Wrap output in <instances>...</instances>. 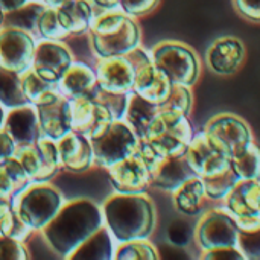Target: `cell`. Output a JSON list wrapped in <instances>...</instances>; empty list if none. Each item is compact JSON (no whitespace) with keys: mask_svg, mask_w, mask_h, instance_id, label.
I'll return each mask as SVG.
<instances>
[{"mask_svg":"<svg viewBox=\"0 0 260 260\" xmlns=\"http://www.w3.org/2000/svg\"><path fill=\"white\" fill-rule=\"evenodd\" d=\"M161 110L172 111L177 114L183 116H190L192 108H193V94H192V87L186 85H175L172 87V91L168 98V101L160 105Z\"/></svg>","mask_w":260,"mask_h":260,"instance_id":"8d00e7d4","label":"cell"},{"mask_svg":"<svg viewBox=\"0 0 260 260\" xmlns=\"http://www.w3.org/2000/svg\"><path fill=\"white\" fill-rule=\"evenodd\" d=\"M72 131L87 136L90 140L99 137L113 122L111 111L91 96L70 99Z\"/></svg>","mask_w":260,"mask_h":260,"instance_id":"5bb4252c","label":"cell"},{"mask_svg":"<svg viewBox=\"0 0 260 260\" xmlns=\"http://www.w3.org/2000/svg\"><path fill=\"white\" fill-rule=\"evenodd\" d=\"M26 3H27V0H0V9L3 12H9V11L21 8Z\"/></svg>","mask_w":260,"mask_h":260,"instance_id":"7dc6e473","label":"cell"},{"mask_svg":"<svg viewBox=\"0 0 260 260\" xmlns=\"http://www.w3.org/2000/svg\"><path fill=\"white\" fill-rule=\"evenodd\" d=\"M56 9L61 24L70 35H81L90 30L94 11L87 0H69Z\"/></svg>","mask_w":260,"mask_h":260,"instance_id":"f1b7e54d","label":"cell"},{"mask_svg":"<svg viewBox=\"0 0 260 260\" xmlns=\"http://www.w3.org/2000/svg\"><path fill=\"white\" fill-rule=\"evenodd\" d=\"M172 87L174 84L169 79V76L154 62H151L137 69L133 91L152 104L163 105L168 101Z\"/></svg>","mask_w":260,"mask_h":260,"instance_id":"7402d4cb","label":"cell"},{"mask_svg":"<svg viewBox=\"0 0 260 260\" xmlns=\"http://www.w3.org/2000/svg\"><path fill=\"white\" fill-rule=\"evenodd\" d=\"M35 107L43 136L59 140L72 131V104L62 93H58Z\"/></svg>","mask_w":260,"mask_h":260,"instance_id":"ac0fdd59","label":"cell"},{"mask_svg":"<svg viewBox=\"0 0 260 260\" xmlns=\"http://www.w3.org/2000/svg\"><path fill=\"white\" fill-rule=\"evenodd\" d=\"M104 222L117 244L149 239L157 225L154 201L143 193L116 192L102 204Z\"/></svg>","mask_w":260,"mask_h":260,"instance_id":"7a4b0ae2","label":"cell"},{"mask_svg":"<svg viewBox=\"0 0 260 260\" xmlns=\"http://www.w3.org/2000/svg\"><path fill=\"white\" fill-rule=\"evenodd\" d=\"M5 110H3V105L0 104V129L3 128V125H5Z\"/></svg>","mask_w":260,"mask_h":260,"instance_id":"f907efd6","label":"cell"},{"mask_svg":"<svg viewBox=\"0 0 260 260\" xmlns=\"http://www.w3.org/2000/svg\"><path fill=\"white\" fill-rule=\"evenodd\" d=\"M15 157L23 165L32 183H47L61 168L58 143L46 136L40 137L30 146L18 148Z\"/></svg>","mask_w":260,"mask_h":260,"instance_id":"9c48e42d","label":"cell"},{"mask_svg":"<svg viewBox=\"0 0 260 260\" xmlns=\"http://www.w3.org/2000/svg\"><path fill=\"white\" fill-rule=\"evenodd\" d=\"M239 233L241 230L235 218L221 204L201 213V218L193 230V241L200 253H204L216 248L238 247Z\"/></svg>","mask_w":260,"mask_h":260,"instance_id":"8992f818","label":"cell"},{"mask_svg":"<svg viewBox=\"0 0 260 260\" xmlns=\"http://www.w3.org/2000/svg\"><path fill=\"white\" fill-rule=\"evenodd\" d=\"M30 180L17 157L0 161V201L15 204L17 198L30 186Z\"/></svg>","mask_w":260,"mask_h":260,"instance_id":"484cf974","label":"cell"},{"mask_svg":"<svg viewBox=\"0 0 260 260\" xmlns=\"http://www.w3.org/2000/svg\"><path fill=\"white\" fill-rule=\"evenodd\" d=\"M117 242L107 229L102 225L87 241H84L67 259L73 260H111L114 259Z\"/></svg>","mask_w":260,"mask_h":260,"instance_id":"83f0119b","label":"cell"},{"mask_svg":"<svg viewBox=\"0 0 260 260\" xmlns=\"http://www.w3.org/2000/svg\"><path fill=\"white\" fill-rule=\"evenodd\" d=\"M232 166L241 180L260 178V146L254 142L238 157L232 160Z\"/></svg>","mask_w":260,"mask_h":260,"instance_id":"e575fe53","label":"cell"},{"mask_svg":"<svg viewBox=\"0 0 260 260\" xmlns=\"http://www.w3.org/2000/svg\"><path fill=\"white\" fill-rule=\"evenodd\" d=\"M58 85H59V91L66 98L75 99V98L90 96L99 84H98L96 70H93L87 64L73 62L69 67V70L64 73Z\"/></svg>","mask_w":260,"mask_h":260,"instance_id":"d4e9b609","label":"cell"},{"mask_svg":"<svg viewBox=\"0 0 260 260\" xmlns=\"http://www.w3.org/2000/svg\"><path fill=\"white\" fill-rule=\"evenodd\" d=\"M239 181H241V178L235 172L233 166L222 174H218L210 178H204L206 193H207L209 201L212 204H221L230 195V192L235 189V186Z\"/></svg>","mask_w":260,"mask_h":260,"instance_id":"d6a6232c","label":"cell"},{"mask_svg":"<svg viewBox=\"0 0 260 260\" xmlns=\"http://www.w3.org/2000/svg\"><path fill=\"white\" fill-rule=\"evenodd\" d=\"M35 41L26 30L3 27L0 30V67L23 75L34 64Z\"/></svg>","mask_w":260,"mask_h":260,"instance_id":"4fadbf2b","label":"cell"},{"mask_svg":"<svg viewBox=\"0 0 260 260\" xmlns=\"http://www.w3.org/2000/svg\"><path fill=\"white\" fill-rule=\"evenodd\" d=\"M0 104L5 108H17L29 104L21 85V75L0 67Z\"/></svg>","mask_w":260,"mask_h":260,"instance_id":"1f68e13d","label":"cell"},{"mask_svg":"<svg viewBox=\"0 0 260 260\" xmlns=\"http://www.w3.org/2000/svg\"><path fill=\"white\" fill-rule=\"evenodd\" d=\"M93 11H94V15L98 14H102V12H107V11H113V9H119L120 8V3L119 0H87Z\"/></svg>","mask_w":260,"mask_h":260,"instance_id":"bcb514c9","label":"cell"},{"mask_svg":"<svg viewBox=\"0 0 260 260\" xmlns=\"http://www.w3.org/2000/svg\"><path fill=\"white\" fill-rule=\"evenodd\" d=\"M175 209L184 216H198L206 210L209 201L206 193L204 180L198 175H192L175 192H172Z\"/></svg>","mask_w":260,"mask_h":260,"instance_id":"cb8c5ba5","label":"cell"},{"mask_svg":"<svg viewBox=\"0 0 260 260\" xmlns=\"http://www.w3.org/2000/svg\"><path fill=\"white\" fill-rule=\"evenodd\" d=\"M21 85H23V91L29 104H34V105L46 102L55 94L61 93L59 85L56 82H50L41 78L32 67L21 75Z\"/></svg>","mask_w":260,"mask_h":260,"instance_id":"f546056e","label":"cell"},{"mask_svg":"<svg viewBox=\"0 0 260 260\" xmlns=\"http://www.w3.org/2000/svg\"><path fill=\"white\" fill-rule=\"evenodd\" d=\"M192 175L195 174L186 157H169L151 172V187L172 193Z\"/></svg>","mask_w":260,"mask_h":260,"instance_id":"603a6c76","label":"cell"},{"mask_svg":"<svg viewBox=\"0 0 260 260\" xmlns=\"http://www.w3.org/2000/svg\"><path fill=\"white\" fill-rule=\"evenodd\" d=\"M204 131L218 146H221L232 157V160L244 152L254 142L250 125L242 117L230 113L212 117L207 122Z\"/></svg>","mask_w":260,"mask_h":260,"instance_id":"30bf717a","label":"cell"},{"mask_svg":"<svg viewBox=\"0 0 260 260\" xmlns=\"http://www.w3.org/2000/svg\"><path fill=\"white\" fill-rule=\"evenodd\" d=\"M245 46L236 37H221L207 49V64L216 75L230 76L236 73L245 61Z\"/></svg>","mask_w":260,"mask_h":260,"instance_id":"d6986e66","label":"cell"},{"mask_svg":"<svg viewBox=\"0 0 260 260\" xmlns=\"http://www.w3.org/2000/svg\"><path fill=\"white\" fill-rule=\"evenodd\" d=\"M160 111H161L160 105L152 104V102L146 101L145 98L139 96L137 93L131 91L129 98H128V107H126L123 120H126L131 125V128L137 133V136L142 140L146 137L151 125L154 123V120L157 119Z\"/></svg>","mask_w":260,"mask_h":260,"instance_id":"4316f807","label":"cell"},{"mask_svg":"<svg viewBox=\"0 0 260 260\" xmlns=\"http://www.w3.org/2000/svg\"><path fill=\"white\" fill-rule=\"evenodd\" d=\"M91 98L98 99L99 102H102L113 114L114 120H120L125 117V113H126V107H128V98H129V93L128 94H119V93H110V91H105L102 90L99 85L94 88V91L90 94Z\"/></svg>","mask_w":260,"mask_h":260,"instance_id":"74e56055","label":"cell"},{"mask_svg":"<svg viewBox=\"0 0 260 260\" xmlns=\"http://www.w3.org/2000/svg\"><path fill=\"white\" fill-rule=\"evenodd\" d=\"M72 64V52L58 40H46L35 46L32 69L47 81L58 84Z\"/></svg>","mask_w":260,"mask_h":260,"instance_id":"e0dca14e","label":"cell"},{"mask_svg":"<svg viewBox=\"0 0 260 260\" xmlns=\"http://www.w3.org/2000/svg\"><path fill=\"white\" fill-rule=\"evenodd\" d=\"M107 171L114 190L119 193H143L151 189V171L140 149Z\"/></svg>","mask_w":260,"mask_h":260,"instance_id":"9a60e30c","label":"cell"},{"mask_svg":"<svg viewBox=\"0 0 260 260\" xmlns=\"http://www.w3.org/2000/svg\"><path fill=\"white\" fill-rule=\"evenodd\" d=\"M12 207H14V204H11V203H8V201H0V221H2V218H3ZM0 236H2V232H0Z\"/></svg>","mask_w":260,"mask_h":260,"instance_id":"c3c4849f","label":"cell"},{"mask_svg":"<svg viewBox=\"0 0 260 260\" xmlns=\"http://www.w3.org/2000/svg\"><path fill=\"white\" fill-rule=\"evenodd\" d=\"M238 248L245 260H260V229L253 232H241Z\"/></svg>","mask_w":260,"mask_h":260,"instance_id":"ab89813d","label":"cell"},{"mask_svg":"<svg viewBox=\"0 0 260 260\" xmlns=\"http://www.w3.org/2000/svg\"><path fill=\"white\" fill-rule=\"evenodd\" d=\"M184 157L193 174L203 180L222 174L232 168V157L218 146L204 129L193 134Z\"/></svg>","mask_w":260,"mask_h":260,"instance_id":"7c38bea8","label":"cell"},{"mask_svg":"<svg viewBox=\"0 0 260 260\" xmlns=\"http://www.w3.org/2000/svg\"><path fill=\"white\" fill-rule=\"evenodd\" d=\"M200 259L204 260H245L244 254L241 253V250L238 247H227V248H216V250H210V251H204L200 253Z\"/></svg>","mask_w":260,"mask_h":260,"instance_id":"ee69618b","label":"cell"},{"mask_svg":"<svg viewBox=\"0 0 260 260\" xmlns=\"http://www.w3.org/2000/svg\"><path fill=\"white\" fill-rule=\"evenodd\" d=\"M61 168L73 174H82L94 165V154L91 140L76 131L67 133L56 140Z\"/></svg>","mask_w":260,"mask_h":260,"instance_id":"ffe728a7","label":"cell"},{"mask_svg":"<svg viewBox=\"0 0 260 260\" xmlns=\"http://www.w3.org/2000/svg\"><path fill=\"white\" fill-rule=\"evenodd\" d=\"M114 259L117 260H158L160 253L149 239H134L117 244Z\"/></svg>","mask_w":260,"mask_h":260,"instance_id":"836d02e7","label":"cell"},{"mask_svg":"<svg viewBox=\"0 0 260 260\" xmlns=\"http://www.w3.org/2000/svg\"><path fill=\"white\" fill-rule=\"evenodd\" d=\"M46 6L47 5H41V3H26L18 9L5 12L2 26L21 29L29 34H32L35 30L38 32V20H40L43 11L46 9Z\"/></svg>","mask_w":260,"mask_h":260,"instance_id":"4dcf8cb0","label":"cell"},{"mask_svg":"<svg viewBox=\"0 0 260 260\" xmlns=\"http://www.w3.org/2000/svg\"><path fill=\"white\" fill-rule=\"evenodd\" d=\"M91 146L94 165L110 169L140 148V137L126 120L120 119L114 120L99 137L91 139Z\"/></svg>","mask_w":260,"mask_h":260,"instance_id":"52a82bcc","label":"cell"},{"mask_svg":"<svg viewBox=\"0 0 260 260\" xmlns=\"http://www.w3.org/2000/svg\"><path fill=\"white\" fill-rule=\"evenodd\" d=\"M47 6H52V8H58V6H61V5H64L66 2H69V0H43Z\"/></svg>","mask_w":260,"mask_h":260,"instance_id":"681fc988","label":"cell"},{"mask_svg":"<svg viewBox=\"0 0 260 260\" xmlns=\"http://www.w3.org/2000/svg\"><path fill=\"white\" fill-rule=\"evenodd\" d=\"M233 6L242 18L260 23V0H233Z\"/></svg>","mask_w":260,"mask_h":260,"instance_id":"7bdbcfd3","label":"cell"},{"mask_svg":"<svg viewBox=\"0 0 260 260\" xmlns=\"http://www.w3.org/2000/svg\"><path fill=\"white\" fill-rule=\"evenodd\" d=\"M5 129L14 139L17 148L34 145L40 137H43L37 107L34 104H26L11 108L5 117Z\"/></svg>","mask_w":260,"mask_h":260,"instance_id":"44dd1931","label":"cell"},{"mask_svg":"<svg viewBox=\"0 0 260 260\" xmlns=\"http://www.w3.org/2000/svg\"><path fill=\"white\" fill-rule=\"evenodd\" d=\"M154 64L172 84L193 87L201 76V61L197 52L181 41H161L152 47Z\"/></svg>","mask_w":260,"mask_h":260,"instance_id":"5b68a950","label":"cell"},{"mask_svg":"<svg viewBox=\"0 0 260 260\" xmlns=\"http://www.w3.org/2000/svg\"><path fill=\"white\" fill-rule=\"evenodd\" d=\"M160 2L161 0H119L120 8L126 14H129L136 18L145 17V15L151 14L152 11H155L158 8Z\"/></svg>","mask_w":260,"mask_h":260,"instance_id":"b9f144b4","label":"cell"},{"mask_svg":"<svg viewBox=\"0 0 260 260\" xmlns=\"http://www.w3.org/2000/svg\"><path fill=\"white\" fill-rule=\"evenodd\" d=\"M29 253L21 244V241L0 236V260H26Z\"/></svg>","mask_w":260,"mask_h":260,"instance_id":"60d3db41","label":"cell"},{"mask_svg":"<svg viewBox=\"0 0 260 260\" xmlns=\"http://www.w3.org/2000/svg\"><path fill=\"white\" fill-rule=\"evenodd\" d=\"M94 70L102 90L119 94H128L134 90L137 67L128 55L99 58Z\"/></svg>","mask_w":260,"mask_h":260,"instance_id":"2e32d148","label":"cell"},{"mask_svg":"<svg viewBox=\"0 0 260 260\" xmlns=\"http://www.w3.org/2000/svg\"><path fill=\"white\" fill-rule=\"evenodd\" d=\"M38 34L46 40H64L70 34L61 24L58 17V9L52 6H46L40 20H38Z\"/></svg>","mask_w":260,"mask_h":260,"instance_id":"d590c367","label":"cell"},{"mask_svg":"<svg viewBox=\"0 0 260 260\" xmlns=\"http://www.w3.org/2000/svg\"><path fill=\"white\" fill-rule=\"evenodd\" d=\"M221 204L235 218L241 232L260 229V178L241 180Z\"/></svg>","mask_w":260,"mask_h":260,"instance_id":"8fae6325","label":"cell"},{"mask_svg":"<svg viewBox=\"0 0 260 260\" xmlns=\"http://www.w3.org/2000/svg\"><path fill=\"white\" fill-rule=\"evenodd\" d=\"M30 227L18 216L15 207H12L0 221V232L2 236H8L17 241H24L27 238V235L30 233Z\"/></svg>","mask_w":260,"mask_h":260,"instance_id":"f35d334b","label":"cell"},{"mask_svg":"<svg viewBox=\"0 0 260 260\" xmlns=\"http://www.w3.org/2000/svg\"><path fill=\"white\" fill-rule=\"evenodd\" d=\"M102 225V207L90 200H75L64 204L43 229V238L55 254L67 259Z\"/></svg>","mask_w":260,"mask_h":260,"instance_id":"6da1fadb","label":"cell"},{"mask_svg":"<svg viewBox=\"0 0 260 260\" xmlns=\"http://www.w3.org/2000/svg\"><path fill=\"white\" fill-rule=\"evenodd\" d=\"M3 15H5V12H3V11L0 9V26L3 24Z\"/></svg>","mask_w":260,"mask_h":260,"instance_id":"816d5d0a","label":"cell"},{"mask_svg":"<svg viewBox=\"0 0 260 260\" xmlns=\"http://www.w3.org/2000/svg\"><path fill=\"white\" fill-rule=\"evenodd\" d=\"M17 145L6 129H0V161L15 157Z\"/></svg>","mask_w":260,"mask_h":260,"instance_id":"f6af8a7d","label":"cell"},{"mask_svg":"<svg viewBox=\"0 0 260 260\" xmlns=\"http://www.w3.org/2000/svg\"><path fill=\"white\" fill-rule=\"evenodd\" d=\"M90 44L99 58L128 55L142 46V32L137 18L122 8L94 15L90 26Z\"/></svg>","mask_w":260,"mask_h":260,"instance_id":"3957f363","label":"cell"},{"mask_svg":"<svg viewBox=\"0 0 260 260\" xmlns=\"http://www.w3.org/2000/svg\"><path fill=\"white\" fill-rule=\"evenodd\" d=\"M193 134L187 116L161 110L142 142L161 158L184 157Z\"/></svg>","mask_w":260,"mask_h":260,"instance_id":"277c9868","label":"cell"},{"mask_svg":"<svg viewBox=\"0 0 260 260\" xmlns=\"http://www.w3.org/2000/svg\"><path fill=\"white\" fill-rule=\"evenodd\" d=\"M14 207L32 230H43L62 207V197L53 186L35 183L17 198Z\"/></svg>","mask_w":260,"mask_h":260,"instance_id":"ba28073f","label":"cell"}]
</instances>
